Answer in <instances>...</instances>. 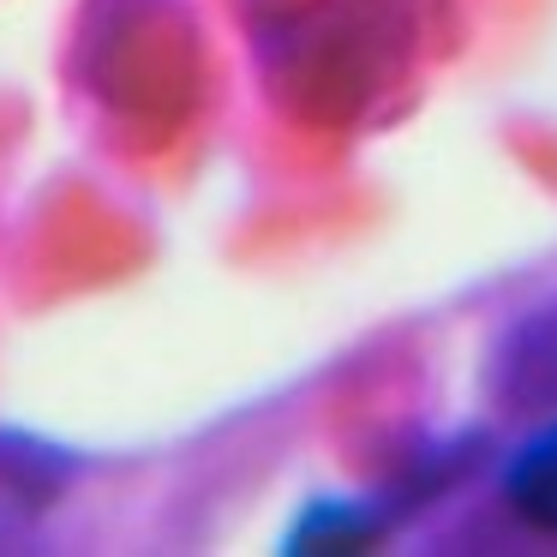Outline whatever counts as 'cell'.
<instances>
[{
	"label": "cell",
	"mask_w": 557,
	"mask_h": 557,
	"mask_svg": "<svg viewBox=\"0 0 557 557\" xmlns=\"http://www.w3.org/2000/svg\"><path fill=\"white\" fill-rule=\"evenodd\" d=\"M504 492H509V504H516L528 521L557 528V432L533 437V444L521 449L516 461H509Z\"/></svg>",
	"instance_id": "obj_1"
}]
</instances>
